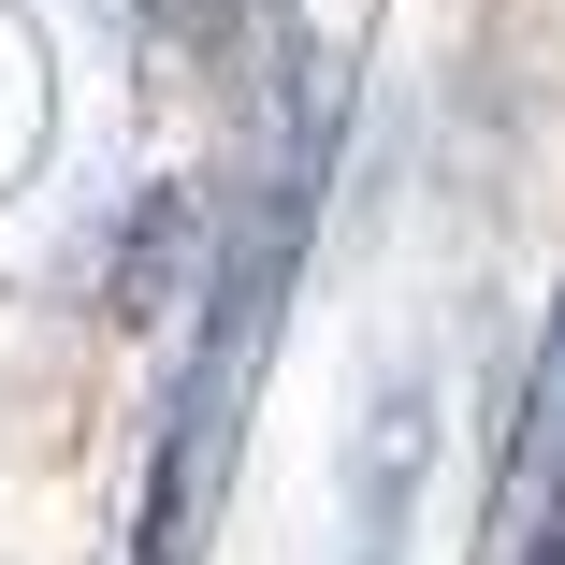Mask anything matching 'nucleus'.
I'll return each instance as SVG.
<instances>
[{"mask_svg":"<svg viewBox=\"0 0 565 565\" xmlns=\"http://www.w3.org/2000/svg\"><path fill=\"white\" fill-rule=\"evenodd\" d=\"M131 565H146V551H131Z\"/></svg>","mask_w":565,"mask_h":565,"instance_id":"obj_1","label":"nucleus"}]
</instances>
